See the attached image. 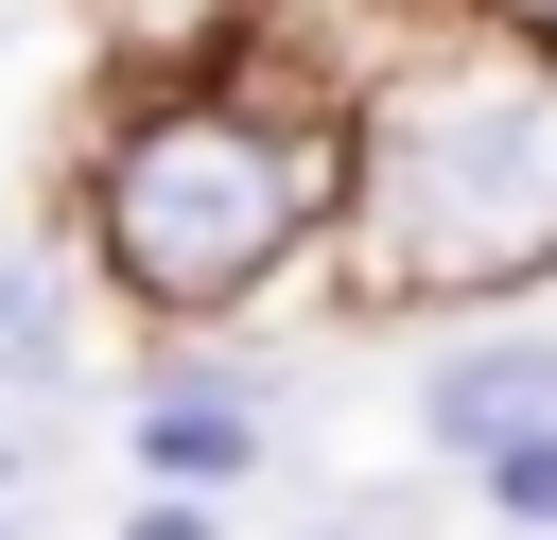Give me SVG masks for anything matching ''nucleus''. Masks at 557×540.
<instances>
[{
    "label": "nucleus",
    "instance_id": "nucleus-8",
    "mask_svg": "<svg viewBox=\"0 0 557 540\" xmlns=\"http://www.w3.org/2000/svg\"><path fill=\"white\" fill-rule=\"evenodd\" d=\"M35 470H52V435H17V418H0V505H17Z\"/></svg>",
    "mask_w": 557,
    "mask_h": 540
},
{
    "label": "nucleus",
    "instance_id": "nucleus-4",
    "mask_svg": "<svg viewBox=\"0 0 557 540\" xmlns=\"http://www.w3.org/2000/svg\"><path fill=\"white\" fill-rule=\"evenodd\" d=\"M244 453H261V401H244V383H157V401H139V470H157V488H226Z\"/></svg>",
    "mask_w": 557,
    "mask_h": 540
},
{
    "label": "nucleus",
    "instance_id": "nucleus-1",
    "mask_svg": "<svg viewBox=\"0 0 557 540\" xmlns=\"http://www.w3.org/2000/svg\"><path fill=\"white\" fill-rule=\"evenodd\" d=\"M348 209H366V279L383 296H505L557 261V52L540 35H470L418 52L366 139H348Z\"/></svg>",
    "mask_w": 557,
    "mask_h": 540
},
{
    "label": "nucleus",
    "instance_id": "nucleus-3",
    "mask_svg": "<svg viewBox=\"0 0 557 540\" xmlns=\"http://www.w3.org/2000/svg\"><path fill=\"white\" fill-rule=\"evenodd\" d=\"M557 418V331H470V348H435V383H418V435L435 453H505V435H540Z\"/></svg>",
    "mask_w": 557,
    "mask_h": 540
},
{
    "label": "nucleus",
    "instance_id": "nucleus-5",
    "mask_svg": "<svg viewBox=\"0 0 557 540\" xmlns=\"http://www.w3.org/2000/svg\"><path fill=\"white\" fill-rule=\"evenodd\" d=\"M0 366H17V383H52V366H70V331H52V296H35L17 261H0Z\"/></svg>",
    "mask_w": 557,
    "mask_h": 540
},
{
    "label": "nucleus",
    "instance_id": "nucleus-6",
    "mask_svg": "<svg viewBox=\"0 0 557 540\" xmlns=\"http://www.w3.org/2000/svg\"><path fill=\"white\" fill-rule=\"evenodd\" d=\"M487 488H505V523H557V418H540V435H505V453H487Z\"/></svg>",
    "mask_w": 557,
    "mask_h": 540
},
{
    "label": "nucleus",
    "instance_id": "nucleus-9",
    "mask_svg": "<svg viewBox=\"0 0 557 540\" xmlns=\"http://www.w3.org/2000/svg\"><path fill=\"white\" fill-rule=\"evenodd\" d=\"M522 35H540V52H557V0H522Z\"/></svg>",
    "mask_w": 557,
    "mask_h": 540
},
{
    "label": "nucleus",
    "instance_id": "nucleus-7",
    "mask_svg": "<svg viewBox=\"0 0 557 540\" xmlns=\"http://www.w3.org/2000/svg\"><path fill=\"white\" fill-rule=\"evenodd\" d=\"M122 540H209V505H191V488H157V505H122Z\"/></svg>",
    "mask_w": 557,
    "mask_h": 540
},
{
    "label": "nucleus",
    "instance_id": "nucleus-2",
    "mask_svg": "<svg viewBox=\"0 0 557 540\" xmlns=\"http://www.w3.org/2000/svg\"><path fill=\"white\" fill-rule=\"evenodd\" d=\"M331 192H348V157L296 105H139L104 139V279L139 314H226L313 244Z\"/></svg>",
    "mask_w": 557,
    "mask_h": 540
}]
</instances>
